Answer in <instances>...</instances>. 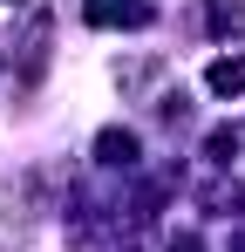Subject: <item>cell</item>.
Wrapping results in <instances>:
<instances>
[{
    "instance_id": "obj_7",
    "label": "cell",
    "mask_w": 245,
    "mask_h": 252,
    "mask_svg": "<svg viewBox=\"0 0 245 252\" xmlns=\"http://www.w3.org/2000/svg\"><path fill=\"white\" fill-rule=\"evenodd\" d=\"M7 7H21V0H7Z\"/></svg>"
},
{
    "instance_id": "obj_6",
    "label": "cell",
    "mask_w": 245,
    "mask_h": 252,
    "mask_svg": "<svg viewBox=\"0 0 245 252\" xmlns=\"http://www.w3.org/2000/svg\"><path fill=\"white\" fill-rule=\"evenodd\" d=\"M232 252H245V239H232Z\"/></svg>"
},
{
    "instance_id": "obj_1",
    "label": "cell",
    "mask_w": 245,
    "mask_h": 252,
    "mask_svg": "<svg viewBox=\"0 0 245 252\" xmlns=\"http://www.w3.org/2000/svg\"><path fill=\"white\" fill-rule=\"evenodd\" d=\"M89 28H150V0H82Z\"/></svg>"
},
{
    "instance_id": "obj_2",
    "label": "cell",
    "mask_w": 245,
    "mask_h": 252,
    "mask_svg": "<svg viewBox=\"0 0 245 252\" xmlns=\"http://www.w3.org/2000/svg\"><path fill=\"white\" fill-rule=\"evenodd\" d=\"M204 89L211 95H245V55H218L204 68Z\"/></svg>"
},
{
    "instance_id": "obj_3",
    "label": "cell",
    "mask_w": 245,
    "mask_h": 252,
    "mask_svg": "<svg viewBox=\"0 0 245 252\" xmlns=\"http://www.w3.org/2000/svg\"><path fill=\"white\" fill-rule=\"evenodd\" d=\"M204 28L211 34H245V0H211L204 7Z\"/></svg>"
},
{
    "instance_id": "obj_4",
    "label": "cell",
    "mask_w": 245,
    "mask_h": 252,
    "mask_svg": "<svg viewBox=\"0 0 245 252\" xmlns=\"http://www.w3.org/2000/svg\"><path fill=\"white\" fill-rule=\"evenodd\" d=\"M95 157H102V164H136V136H129V129H102V136H95Z\"/></svg>"
},
{
    "instance_id": "obj_5",
    "label": "cell",
    "mask_w": 245,
    "mask_h": 252,
    "mask_svg": "<svg viewBox=\"0 0 245 252\" xmlns=\"http://www.w3.org/2000/svg\"><path fill=\"white\" fill-rule=\"evenodd\" d=\"M163 252H204V246H198V232H177V239H170Z\"/></svg>"
}]
</instances>
